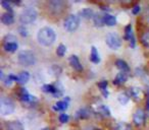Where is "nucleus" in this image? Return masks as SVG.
<instances>
[{"mask_svg":"<svg viewBox=\"0 0 149 130\" xmlns=\"http://www.w3.org/2000/svg\"><path fill=\"white\" fill-rule=\"evenodd\" d=\"M15 106L13 101L8 97H2L1 98V114L3 116H7V115H11V114L15 112Z\"/></svg>","mask_w":149,"mask_h":130,"instance_id":"5","label":"nucleus"},{"mask_svg":"<svg viewBox=\"0 0 149 130\" xmlns=\"http://www.w3.org/2000/svg\"><path fill=\"white\" fill-rule=\"evenodd\" d=\"M140 9H141V7H140V5L139 4H137V5H135L134 7L132 8V13L133 14H138L139 12H140Z\"/></svg>","mask_w":149,"mask_h":130,"instance_id":"37","label":"nucleus"},{"mask_svg":"<svg viewBox=\"0 0 149 130\" xmlns=\"http://www.w3.org/2000/svg\"><path fill=\"white\" fill-rule=\"evenodd\" d=\"M129 100H130V96H129L127 93H120V94H118V101L120 102V103L122 104V105H126V104L129 102Z\"/></svg>","mask_w":149,"mask_h":130,"instance_id":"23","label":"nucleus"},{"mask_svg":"<svg viewBox=\"0 0 149 130\" xmlns=\"http://www.w3.org/2000/svg\"><path fill=\"white\" fill-rule=\"evenodd\" d=\"M17 31H19V33L21 34V36H23V37H27V36H28V30L26 29L25 25H22L21 27H19Z\"/></svg>","mask_w":149,"mask_h":130,"instance_id":"35","label":"nucleus"},{"mask_svg":"<svg viewBox=\"0 0 149 130\" xmlns=\"http://www.w3.org/2000/svg\"><path fill=\"white\" fill-rule=\"evenodd\" d=\"M42 91H43L44 93L52 94V95H54V94L56 93L55 87H54V85H44L43 87H42Z\"/></svg>","mask_w":149,"mask_h":130,"instance_id":"26","label":"nucleus"},{"mask_svg":"<svg viewBox=\"0 0 149 130\" xmlns=\"http://www.w3.org/2000/svg\"><path fill=\"white\" fill-rule=\"evenodd\" d=\"M63 6H64V2H62V1H57V0H55V1L49 2L50 9L55 13L61 12L62 9H63Z\"/></svg>","mask_w":149,"mask_h":130,"instance_id":"9","label":"nucleus"},{"mask_svg":"<svg viewBox=\"0 0 149 130\" xmlns=\"http://www.w3.org/2000/svg\"><path fill=\"white\" fill-rule=\"evenodd\" d=\"M43 130H49V129H48V128H44Z\"/></svg>","mask_w":149,"mask_h":130,"instance_id":"42","label":"nucleus"},{"mask_svg":"<svg viewBox=\"0 0 149 130\" xmlns=\"http://www.w3.org/2000/svg\"><path fill=\"white\" fill-rule=\"evenodd\" d=\"M104 14L105 13H101V12H96L95 15L93 17V21L95 27H102L104 25Z\"/></svg>","mask_w":149,"mask_h":130,"instance_id":"15","label":"nucleus"},{"mask_svg":"<svg viewBox=\"0 0 149 130\" xmlns=\"http://www.w3.org/2000/svg\"><path fill=\"white\" fill-rule=\"evenodd\" d=\"M140 94L141 91L138 87H131L130 89V96L132 98H134L135 100H138L140 98Z\"/></svg>","mask_w":149,"mask_h":130,"instance_id":"29","label":"nucleus"},{"mask_svg":"<svg viewBox=\"0 0 149 130\" xmlns=\"http://www.w3.org/2000/svg\"><path fill=\"white\" fill-rule=\"evenodd\" d=\"M17 76H19V81H17V83H19V85H25V83H27L28 81H29L30 73L28 72V71H22Z\"/></svg>","mask_w":149,"mask_h":130,"instance_id":"20","label":"nucleus"},{"mask_svg":"<svg viewBox=\"0 0 149 130\" xmlns=\"http://www.w3.org/2000/svg\"><path fill=\"white\" fill-rule=\"evenodd\" d=\"M101 93H102V95H103V97L105 98V99H107L108 96H109V93H108L107 89H103V91H101Z\"/></svg>","mask_w":149,"mask_h":130,"instance_id":"40","label":"nucleus"},{"mask_svg":"<svg viewBox=\"0 0 149 130\" xmlns=\"http://www.w3.org/2000/svg\"><path fill=\"white\" fill-rule=\"evenodd\" d=\"M17 61L23 66H31L36 63L35 54L29 50H23L17 55Z\"/></svg>","mask_w":149,"mask_h":130,"instance_id":"2","label":"nucleus"},{"mask_svg":"<svg viewBox=\"0 0 149 130\" xmlns=\"http://www.w3.org/2000/svg\"><path fill=\"white\" fill-rule=\"evenodd\" d=\"M66 52V47L65 45H63V44H59L57 47V49H56V54H57V56H59V57H63L64 54H65Z\"/></svg>","mask_w":149,"mask_h":130,"instance_id":"31","label":"nucleus"},{"mask_svg":"<svg viewBox=\"0 0 149 130\" xmlns=\"http://www.w3.org/2000/svg\"><path fill=\"white\" fill-rule=\"evenodd\" d=\"M1 79H2V81H3V83H4L6 87H10L11 85H13V80L11 79V77H10V75H6L5 76L4 74H3V72H2V70H1Z\"/></svg>","mask_w":149,"mask_h":130,"instance_id":"27","label":"nucleus"},{"mask_svg":"<svg viewBox=\"0 0 149 130\" xmlns=\"http://www.w3.org/2000/svg\"><path fill=\"white\" fill-rule=\"evenodd\" d=\"M146 97H147V101H146V109L149 112V87H147L146 91Z\"/></svg>","mask_w":149,"mask_h":130,"instance_id":"39","label":"nucleus"},{"mask_svg":"<svg viewBox=\"0 0 149 130\" xmlns=\"http://www.w3.org/2000/svg\"><path fill=\"white\" fill-rule=\"evenodd\" d=\"M90 117V111L87 108H82L76 112V118L77 119H87Z\"/></svg>","mask_w":149,"mask_h":130,"instance_id":"17","label":"nucleus"},{"mask_svg":"<svg viewBox=\"0 0 149 130\" xmlns=\"http://www.w3.org/2000/svg\"><path fill=\"white\" fill-rule=\"evenodd\" d=\"M107 85H108V83L106 80H101L97 83V87H99L100 91H103V89H107Z\"/></svg>","mask_w":149,"mask_h":130,"instance_id":"34","label":"nucleus"},{"mask_svg":"<svg viewBox=\"0 0 149 130\" xmlns=\"http://www.w3.org/2000/svg\"><path fill=\"white\" fill-rule=\"evenodd\" d=\"M86 130H96V129H93V128H91V127H88V129H86Z\"/></svg>","mask_w":149,"mask_h":130,"instance_id":"41","label":"nucleus"},{"mask_svg":"<svg viewBox=\"0 0 149 130\" xmlns=\"http://www.w3.org/2000/svg\"><path fill=\"white\" fill-rule=\"evenodd\" d=\"M68 63H70V65L76 71H79L80 72V71L83 70V66H82L81 62H80L77 55H70V57H68Z\"/></svg>","mask_w":149,"mask_h":130,"instance_id":"8","label":"nucleus"},{"mask_svg":"<svg viewBox=\"0 0 149 130\" xmlns=\"http://www.w3.org/2000/svg\"><path fill=\"white\" fill-rule=\"evenodd\" d=\"M97 112L100 114V115H102V116H106V117L110 116L109 109H108V108L106 107L105 105H100L99 107L97 108Z\"/></svg>","mask_w":149,"mask_h":130,"instance_id":"24","label":"nucleus"},{"mask_svg":"<svg viewBox=\"0 0 149 130\" xmlns=\"http://www.w3.org/2000/svg\"><path fill=\"white\" fill-rule=\"evenodd\" d=\"M113 130H131V127L129 124L125 123V122H120L114 126Z\"/></svg>","mask_w":149,"mask_h":130,"instance_id":"30","label":"nucleus"},{"mask_svg":"<svg viewBox=\"0 0 149 130\" xmlns=\"http://www.w3.org/2000/svg\"><path fill=\"white\" fill-rule=\"evenodd\" d=\"M1 21L6 25H11V23H13V21H15L13 13H10V12L3 13V14L1 15Z\"/></svg>","mask_w":149,"mask_h":130,"instance_id":"16","label":"nucleus"},{"mask_svg":"<svg viewBox=\"0 0 149 130\" xmlns=\"http://www.w3.org/2000/svg\"><path fill=\"white\" fill-rule=\"evenodd\" d=\"M127 79H128V74H127L126 72H122V71H120V72L116 74V76L114 77L113 83L116 85H124V83L127 81Z\"/></svg>","mask_w":149,"mask_h":130,"instance_id":"11","label":"nucleus"},{"mask_svg":"<svg viewBox=\"0 0 149 130\" xmlns=\"http://www.w3.org/2000/svg\"><path fill=\"white\" fill-rule=\"evenodd\" d=\"M80 25V17L77 14H70L63 21V27L68 32H74Z\"/></svg>","mask_w":149,"mask_h":130,"instance_id":"4","label":"nucleus"},{"mask_svg":"<svg viewBox=\"0 0 149 130\" xmlns=\"http://www.w3.org/2000/svg\"><path fill=\"white\" fill-rule=\"evenodd\" d=\"M90 60H91L92 63H99L100 62V55L98 53V50L95 46H92L91 48V54H90Z\"/></svg>","mask_w":149,"mask_h":130,"instance_id":"14","label":"nucleus"},{"mask_svg":"<svg viewBox=\"0 0 149 130\" xmlns=\"http://www.w3.org/2000/svg\"><path fill=\"white\" fill-rule=\"evenodd\" d=\"M68 101H70V98L68 97H66L63 101H58L53 106V110L54 111H65L68 107Z\"/></svg>","mask_w":149,"mask_h":130,"instance_id":"10","label":"nucleus"},{"mask_svg":"<svg viewBox=\"0 0 149 130\" xmlns=\"http://www.w3.org/2000/svg\"><path fill=\"white\" fill-rule=\"evenodd\" d=\"M116 17L109 13H105L104 14V25H108V27H112L116 25Z\"/></svg>","mask_w":149,"mask_h":130,"instance_id":"18","label":"nucleus"},{"mask_svg":"<svg viewBox=\"0 0 149 130\" xmlns=\"http://www.w3.org/2000/svg\"><path fill=\"white\" fill-rule=\"evenodd\" d=\"M145 119H146V115H145L144 110L142 109H138L133 115V122L137 126H141L142 124H144Z\"/></svg>","mask_w":149,"mask_h":130,"instance_id":"7","label":"nucleus"},{"mask_svg":"<svg viewBox=\"0 0 149 130\" xmlns=\"http://www.w3.org/2000/svg\"><path fill=\"white\" fill-rule=\"evenodd\" d=\"M141 43L144 47L149 48V30L144 32V34L141 36Z\"/></svg>","mask_w":149,"mask_h":130,"instance_id":"25","label":"nucleus"},{"mask_svg":"<svg viewBox=\"0 0 149 130\" xmlns=\"http://www.w3.org/2000/svg\"><path fill=\"white\" fill-rule=\"evenodd\" d=\"M68 120H70V117H68V115H66V114H60L59 115V121L61 122V123H66V122H68Z\"/></svg>","mask_w":149,"mask_h":130,"instance_id":"36","label":"nucleus"},{"mask_svg":"<svg viewBox=\"0 0 149 130\" xmlns=\"http://www.w3.org/2000/svg\"><path fill=\"white\" fill-rule=\"evenodd\" d=\"M96 130H101V129H96Z\"/></svg>","mask_w":149,"mask_h":130,"instance_id":"44","label":"nucleus"},{"mask_svg":"<svg viewBox=\"0 0 149 130\" xmlns=\"http://www.w3.org/2000/svg\"><path fill=\"white\" fill-rule=\"evenodd\" d=\"M79 14L81 15L82 17H84L85 19H93L95 13H94V11L92 8H84L80 11Z\"/></svg>","mask_w":149,"mask_h":130,"instance_id":"19","label":"nucleus"},{"mask_svg":"<svg viewBox=\"0 0 149 130\" xmlns=\"http://www.w3.org/2000/svg\"><path fill=\"white\" fill-rule=\"evenodd\" d=\"M133 35H134V34H133V31H132V25L129 23V25L125 28V39H126L127 41H129V40L132 38Z\"/></svg>","mask_w":149,"mask_h":130,"instance_id":"28","label":"nucleus"},{"mask_svg":"<svg viewBox=\"0 0 149 130\" xmlns=\"http://www.w3.org/2000/svg\"><path fill=\"white\" fill-rule=\"evenodd\" d=\"M54 87H55V89H56V93L53 95L54 98H60L62 95H63V91H64L63 85H62L59 81H56L55 85H54Z\"/></svg>","mask_w":149,"mask_h":130,"instance_id":"21","label":"nucleus"},{"mask_svg":"<svg viewBox=\"0 0 149 130\" xmlns=\"http://www.w3.org/2000/svg\"><path fill=\"white\" fill-rule=\"evenodd\" d=\"M1 5H2L5 9H7L8 12L13 13V8H11V5H10V2H9V1H5V0H3V1H1Z\"/></svg>","mask_w":149,"mask_h":130,"instance_id":"33","label":"nucleus"},{"mask_svg":"<svg viewBox=\"0 0 149 130\" xmlns=\"http://www.w3.org/2000/svg\"><path fill=\"white\" fill-rule=\"evenodd\" d=\"M148 17V19H149V9H148V17Z\"/></svg>","mask_w":149,"mask_h":130,"instance_id":"43","label":"nucleus"},{"mask_svg":"<svg viewBox=\"0 0 149 130\" xmlns=\"http://www.w3.org/2000/svg\"><path fill=\"white\" fill-rule=\"evenodd\" d=\"M129 43H130V46L132 48H134L135 46H136V39H135V36L133 35L132 38H131L130 40H129Z\"/></svg>","mask_w":149,"mask_h":130,"instance_id":"38","label":"nucleus"},{"mask_svg":"<svg viewBox=\"0 0 149 130\" xmlns=\"http://www.w3.org/2000/svg\"><path fill=\"white\" fill-rule=\"evenodd\" d=\"M116 66L120 69L122 72H130V67H129L128 63L126 61H124L123 59H118L116 61Z\"/></svg>","mask_w":149,"mask_h":130,"instance_id":"13","label":"nucleus"},{"mask_svg":"<svg viewBox=\"0 0 149 130\" xmlns=\"http://www.w3.org/2000/svg\"><path fill=\"white\" fill-rule=\"evenodd\" d=\"M37 40L42 46H51L56 40V34L51 28L44 27L39 30L37 34Z\"/></svg>","mask_w":149,"mask_h":130,"instance_id":"1","label":"nucleus"},{"mask_svg":"<svg viewBox=\"0 0 149 130\" xmlns=\"http://www.w3.org/2000/svg\"><path fill=\"white\" fill-rule=\"evenodd\" d=\"M6 130H24L23 124L19 121H9L6 123Z\"/></svg>","mask_w":149,"mask_h":130,"instance_id":"12","label":"nucleus"},{"mask_svg":"<svg viewBox=\"0 0 149 130\" xmlns=\"http://www.w3.org/2000/svg\"><path fill=\"white\" fill-rule=\"evenodd\" d=\"M38 12L36 9H34L33 7H27L25 8L19 14V21L23 25H28V23H32L36 21L37 19Z\"/></svg>","mask_w":149,"mask_h":130,"instance_id":"3","label":"nucleus"},{"mask_svg":"<svg viewBox=\"0 0 149 130\" xmlns=\"http://www.w3.org/2000/svg\"><path fill=\"white\" fill-rule=\"evenodd\" d=\"M105 42L112 50H118L122 46V39L116 33H108L105 38Z\"/></svg>","mask_w":149,"mask_h":130,"instance_id":"6","label":"nucleus"},{"mask_svg":"<svg viewBox=\"0 0 149 130\" xmlns=\"http://www.w3.org/2000/svg\"><path fill=\"white\" fill-rule=\"evenodd\" d=\"M4 42L5 44L17 43V37L15 35H7L6 37H4Z\"/></svg>","mask_w":149,"mask_h":130,"instance_id":"32","label":"nucleus"},{"mask_svg":"<svg viewBox=\"0 0 149 130\" xmlns=\"http://www.w3.org/2000/svg\"><path fill=\"white\" fill-rule=\"evenodd\" d=\"M19 48L17 43H9V44H4V49L5 51L9 52V53H15Z\"/></svg>","mask_w":149,"mask_h":130,"instance_id":"22","label":"nucleus"}]
</instances>
